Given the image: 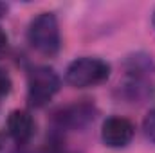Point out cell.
I'll use <instances>...</instances> for the list:
<instances>
[{
	"instance_id": "6da1fadb",
	"label": "cell",
	"mask_w": 155,
	"mask_h": 153,
	"mask_svg": "<svg viewBox=\"0 0 155 153\" xmlns=\"http://www.w3.org/2000/svg\"><path fill=\"white\" fill-rule=\"evenodd\" d=\"M27 40L31 47L41 56H47V58L56 56L61 47L60 25H58L56 15L54 13L36 15L27 27Z\"/></svg>"
},
{
	"instance_id": "8fae6325",
	"label": "cell",
	"mask_w": 155,
	"mask_h": 153,
	"mask_svg": "<svg viewBox=\"0 0 155 153\" xmlns=\"http://www.w3.org/2000/svg\"><path fill=\"white\" fill-rule=\"evenodd\" d=\"M7 9H9V7H7V4H2V2H0V18L7 15Z\"/></svg>"
},
{
	"instance_id": "52a82bcc",
	"label": "cell",
	"mask_w": 155,
	"mask_h": 153,
	"mask_svg": "<svg viewBox=\"0 0 155 153\" xmlns=\"http://www.w3.org/2000/svg\"><path fill=\"white\" fill-rule=\"evenodd\" d=\"M16 153H69V151H67L65 144L61 142V139H60V135H58V137H52L49 142H45V144L40 146V148L27 150V148L22 146V150H18Z\"/></svg>"
},
{
	"instance_id": "3957f363",
	"label": "cell",
	"mask_w": 155,
	"mask_h": 153,
	"mask_svg": "<svg viewBox=\"0 0 155 153\" xmlns=\"http://www.w3.org/2000/svg\"><path fill=\"white\" fill-rule=\"evenodd\" d=\"M61 88V77L47 65L31 69L27 76V103L33 108H43Z\"/></svg>"
},
{
	"instance_id": "8992f818",
	"label": "cell",
	"mask_w": 155,
	"mask_h": 153,
	"mask_svg": "<svg viewBox=\"0 0 155 153\" xmlns=\"http://www.w3.org/2000/svg\"><path fill=\"white\" fill-rule=\"evenodd\" d=\"M5 130H7V135L18 146H27L36 133V121L31 115V112L18 108L7 115Z\"/></svg>"
},
{
	"instance_id": "ba28073f",
	"label": "cell",
	"mask_w": 155,
	"mask_h": 153,
	"mask_svg": "<svg viewBox=\"0 0 155 153\" xmlns=\"http://www.w3.org/2000/svg\"><path fill=\"white\" fill-rule=\"evenodd\" d=\"M143 132H144V137L155 144V108H152L148 114L144 115L143 119Z\"/></svg>"
},
{
	"instance_id": "30bf717a",
	"label": "cell",
	"mask_w": 155,
	"mask_h": 153,
	"mask_svg": "<svg viewBox=\"0 0 155 153\" xmlns=\"http://www.w3.org/2000/svg\"><path fill=\"white\" fill-rule=\"evenodd\" d=\"M7 47H9V38H7V33L0 27V56H4V54H5Z\"/></svg>"
},
{
	"instance_id": "7a4b0ae2",
	"label": "cell",
	"mask_w": 155,
	"mask_h": 153,
	"mask_svg": "<svg viewBox=\"0 0 155 153\" xmlns=\"http://www.w3.org/2000/svg\"><path fill=\"white\" fill-rule=\"evenodd\" d=\"M110 77V65L101 58L83 56L69 63L65 81L74 88H88L105 83Z\"/></svg>"
},
{
	"instance_id": "9c48e42d",
	"label": "cell",
	"mask_w": 155,
	"mask_h": 153,
	"mask_svg": "<svg viewBox=\"0 0 155 153\" xmlns=\"http://www.w3.org/2000/svg\"><path fill=\"white\" fill-rule=\"evenodd\" d=\"M11 88H13V81H11V76L0 67V99L2 97H5L9 92H11Z\"/></svg>"
},
{
	"instance_id": "7c38bea8",
	"label": "cell",
	"mask_w": 155,
	"mask_h": 153,
	"mask_svg": "<svg viewBox=\"0 0 155 153\" xmlns=\"http://www.w3.org/2000/svg\"><path fill=\"white\" fill-rule=\"evenodd\" d=\"M152 24H153V29H155V13H153V20H152Z\"/></svg>"
},
{
	"instance_id": "4fadbf2b",
	"label": "cell",
	"mask_w": 155,
	"mask_h": 153,
	"mask_svg": "<svg viewBox=\"0 0 155 153\" xmlns=\"http://www.w3.org/2000/svg\"><path fill=\"white\" fill-rule=\"evenodd\" d=\"M0 150H2V135H0Z\"/></svg>"
},
{
	"instance_id": "5b68a950",
	"label": "cell",
	"mask_w": 155,
	"mask_h": 153,
	"mask_svg": "<svg viewBox=\"0 0 155 153\" xmlns=\"http://www.w3.org/2000/svg\"><path fill=\"white\" fill-rule=\"evenodd\" d=\"M135 133V126L130 119L121 117V115H112L108 117L103 126H101V141L105 146L108 148H124L130 144V141L134 139Z\"/></svg>"
},
{
	"instance_id": "277c9868",
	"label": "cell",
	"mask_w": 155,
	"mask_h": 153,
	"mask_svg": "<svg viewBox=\"0 0 155 153\" xmlns=\"http://www.w3.org/2000/svg\"><path fill=\"white\" fill-rule=\"evenodd\" d=\"M97 115V108L90 101H76L71 105H65L58 108L52 114L54 128L60 132H71V130H83L90 122H94Z\"/></svg>"
}]
</instances>
